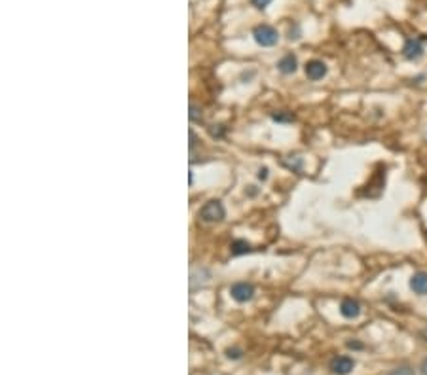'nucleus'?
<instances>
[{"label": "nucleus", "instance_id": "1", "mask_svg": "<svg viewBox=\"0 0 427 375\" xmlns=\"http://www.w3.org/2000/svg\"><path fill=\"white\" fill-rule=\"evenodd\" d=\"M253 36H254V40L264 47L275 46L277 40H279V34H277V31H275L274 27H270V25H258V27L253 31Z\"/></svg>", "mask_w": 427, "mask_h": 375}, {"label": "nucleus", "instance_id": "2", "mask_svg": "<svg viewBox=\"0 0 427 375\" xmlns=\"http://www.w3.org/2000/svg\"><path fill=\"white\" fill-rule=\"evenodd\" d=\"M224 207H222L221 201H209L205 203L203 207H201L200 210V218L203 222H209V224H213V222H221L224 220Z\"/></svg>", "mask_w": 427, "mask_h": 375}, {"label": "nucleus", "instance_id": "3", "mask_svg": "<svg viewBox=\"0 0 427 375\" xmlns=\"http://www.w3.org/2000/svg\"><path fill=\"white\" fill-rule=\"evenodd\" d=\"M230 294H232V298H234L235 302L245 303L254 296V288L253 284H249V282H235L234 286L230 288Z\"/></svg>", "mask_w": 427, "mask_h": 375}, {"label": "nucleus", "instance_id": "4", "mask_svg": "<svg viewBox=\"0 0 427 375\" xmlns=\"http://www.w3.org/2000/svg\"><path fill=\"white\" fill-rule=\"evenodd\" d=\"M353 368H355V360L349 358V356H338V358H334L330 362V369L336 375H347Z\"/></svg>", "mask_w": 427, "mask_h": 375}, {"label": "nucleus", "instance_id": "5", "mask_svg": "<svg viewBox=\"0 0 427 375\" xmlns=\"http://www.w3.org/2000/svg\"><path fill=\"white\" fill-rule=\"evenodd\" d=\"M325 74H327V65L323 61L314 59L306 63V76L310 80H321Z\"/></svg>", "mask_w": 427, "mask_h": 375}, {"label": "nucleus", "instance_id": "6", "mask_svg": "<svg viewBox=\"0 0 427 375\" xmlns=\"http://www.w3.org/2000/svg\"><path fill=\"white\" fill-rule=\"evenodd\" d=\"M405 57L407 59H410V61H414V59H420L421 57V53H423V47H421V42L416 38H410V40H407V44H405Z\"/></svg>", "mask_w": 427, "mask_h": 375}, {"label": "nucleus", "instance_id": "7", "mask_svg": "<svg viewBox=\"0 0 427 375\" xmlns=\"http://www.w3.org/2000/svg\"><path fill=\"white\" fill-rule=\"evenodd\" d=\"M340 313H342V316H346V318H357L361 313V305L355 302V300H349V298H347V300L342 302Z\"/></svg>", "mask_w": 427, "mask_h": 375}, {"label": "nucleus", "instance_id": "8", "mask_svg": "<svg viewBox=\"0 0 427 375\" xmlns=\"http://www.w3.org/2000/svg\"><path fill=\"white\" fill-rule=\"evenodd\" d=\"M410 288L420 296L427 294V273H416L410 279Z\"/></svg>", "mask_w": 427, "mask_h": 375}, {"label": "nucleus", "instance_id": "9", "mask_svg": "<svg viewBox=\"0 0 427 375\" xmlns=\"http://www.w3.org/2000/svg\"><path fill=\"white\" fill-rule=\"evenodd\" d=\"M296 67H298V61H296V57H294L293 53H287L283 59L277 63V68H279L283 74H293L296 72Z\"/></svg>", "mask_w": 427, "mask_h": 375}, {"label": "nucleus", "instance_id": "10", "mask_svg": "<svg viewBox=\"0 0 427 375\" xmlns=\"http://www.w3.org/2000/svg\"><path fill=\"white\" fill-rule=\"evenodd\" d=\"M249 250H251V247L245 241H234V245H232V254H247Z\"/></svg>", "mask_w": 427, "mask_h": 375}, {"label": "nucleus", "instance_id": "11", "mask_svg": "<svg viewBox=\"0 0 427 375\" xmlns=\"http://www.w3.org/2000/svg\"><path fill=\"white\" fill-rule=\"evenodd\" d=\"M386 375H414V369L410 368V366H400V368L391 369V371Z\"/></svg>", "mask_w": 427, "mask_h": 375}, {"label": "nucleus", "instance_id": "12", "mask_svg": "<svg viewBox=\"0 0 427 375\" xmlns=\"http://www.w3.org/2000/svg\"><path fill=\"white\" fill-rule=\"evenodd\" d=\"M190 120H192V121L201 120V118H200V108L196 106V104H190Z\"/></svg>", "mask_w": 427, "mask_h": 375}, {"label": "nucleus", "instance_id": "13", "mask_svg": "<svg viewBox=\"0 0 427 375\" xmlns=\"http://www.w3.org/2000/svg\"><path fill=\"white\" fill-rule=\"evenodd\" d=\"M251 2H253V6H256L258 10H262V8H266L272 0H251Z\"/></svg>", "mask_w": 427, "mask_h": 375}, {"label": "nucleus", "instance_id": "14", "mask_svg": "<svg viewBox=\"0 0 427 375\" xmlns=\"http://www.w3.org/2000/svg\"><path fill=\"white\" fill-rule=\"evenodd\" d=\"M258 178H260V180H266L268 178V169L266 167H262L260 171H258Z\"/></svg>", "mask_w": 427, "mask_h": 375}, {"label": "nucleus", "instance_id": "15", "mask_svg": "<svg viewBox=\"0 0 427 375\" xmlns=\"http://www.w3.org/2000/svg\"><path fill=\"white\" fill-rule=\"evenodd\" d=\"M274 120H277V121H285V120H293V116H279V114H275V116H274Z\"/></svg>", "mask_w": 427, "mask_h": 375}, {"label": "nucleus", "instance_id": "16", "mask_svg": "<svg viewBox=\"0 0 427 375\" xmlns=\"http://www.w3.org/2000/svg\"><path fill=\"white\" fill-rule=\"evenodd\" d=\"M228 356H230V358H240V351H232V349H230V351H228Z\"/></svg>", "mask_w": 427, "mask_h": 375}, {"label": "nucleus", "instance_id": "17", "mask_svg": "<svg viewBox=\"0 0 427 375\" xmlns=\"http://www.w3.org/2000/svg\"><path fill=\"white\" fill-rule=\"evenodd\" d=\"M421 375H427V358L423 362H421V368H420Z\"/></svg>", "mask_w": 427, "mask_h": 375}, {"label": "nucleus", "instance_id": "18", "mask_svg": "<svg viewBox=\"0 0 427 375\" xmlns=\"http://www.w3.org/2000/svg\"><path fill=\"white\" fill-rule=\"evenodd\" d=\"M196 146V135H194V131H190V148Z\"/></svg>", "mask_w": 427, "mask_h": 375}, {"label": "nucleus", "instance_id": "19", "mask_svg": "<svg viewBox=\"0 0 427 375\" xmlns=\"http://www.w3.org/2000/svg\"><path fill=\"white\" fill-rule=\"evenodd\" d=\"M421 337H423V339H425V341H427V328L423 330V332H421Z\"/></svg>", "mask_w": 427, "mask_h": 375}]
</instances>
